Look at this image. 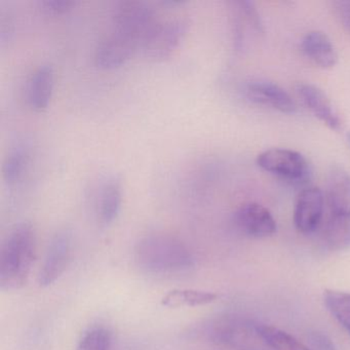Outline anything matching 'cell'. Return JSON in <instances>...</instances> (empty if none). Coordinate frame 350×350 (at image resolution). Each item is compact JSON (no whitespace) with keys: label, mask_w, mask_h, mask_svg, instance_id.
Wrapping results in <instances>:
<instances>
[{"label":"cell","mask_w":350,"mask_h":350,"mask_svg":"<svg viewBox=\"0 0 350 350\" xmlns=\"http://www.w3.org/2000/svg\"><path fill=\"white\" fill-rule=\"evenodd\" d=\"M36 256V237L29 222L18 223L0 247V290H20L25 286Z\"/></svg>","instance_id":"cell-1"},{"label":"cell","mask_w":350,"mask_h":350,"mask_svg":"<svg viewBox=\"0 0 350 350\" xmlns=\"http://www.w3.org/2000/svg\"><path fill=\"white\" fill-rule=\"evenodd\" d=\"M136 260L145 271L155 274L179 273L193 267V257L176 237L154 233L143 237L136 249Z\"/></svg>","instance_id":"cell-2"},{"label":"cell","mask_w":350,"mask_h":350,"mask_svg":"<svg viewBox=\"0 0 350 350\" xmlns=\"http://www.w3.org/2000/svg\"><path fill=\"white\" fill-rule=\"evenodd\" d=\"M258 323L237 315H227L211 325L208 335L229 350H272L260 335Z\"/></svg>","instance_id":"cell-3"},{"label":"cell","mask_w":350,"mask_h":350,"mask_svg":"<svg viewBox=\"0 0 350 350\" xmlns=\"http://www.w3.org/2000/svg\"><path fill=\"white\" fill-rule=\"evenodd\" d=\"M190 22L187 18L159 20L143 42L141 52L151 61H163L172 56L185 38Z\"/></svg>","instance_id":"cell-4"},{"label":"cell","mask_w":350,"mask_h":350,"mask_svg":"<svg viewBox=\"0 0 350 350\" xmlns=\"http://www.w3.org/2000/svg\"><path fill=\"white\" fill-rule=\"evenodd\" d=\"M260 169L292 184H304L310 179L311 167L304 155L286 148H272L257 157Z\"/></svg>","instance_id":"cell-5"},{"label":"cell","mask_w":350,"mask_h":350,"mask_svg":"<svg viewBox=\"0 0 350 350\" xmlns=\"http://www.w3.org/2000/svg\"><path fill=\"white\" fill-rule=\"evenodd\" d=\"M159 20L152 5L138 0L122 1L116 5L112 14L113 27L135 34L143 42Z\"/></svg>","instance_id":"cell-6"},{"label":"cell","mask_w":350,"mask_h":350,"mask_svg":"<svg viewBox=\"0 0 350 350\" xmlns=\"http://www.w3.org/2000/svg\"><path fill=\"white\" fill-rule=\"evenodd\" d=\"M72 249V237L68 229H61L51 239L44 264L38 275L40 286H49L62 276L68 267Z\"/></svg>","instance_id":"cell-7"},{"label":"cell","mask_w":350,"mask_h":350,"mask_svg":"<svg viewBox=\"0 0 350 350\" xmlns=\"http://www.w3.org/2000/svg\"><path fill=\"white\" fill-rule=\"evenodd\" d=\"M138 51H141L139 40L112 29L98 44L94 59L101 68H114L124 64Z\"/></svg>","instance_id":"cell-8"},{"label":"cell","mask_w":350,"mask_h":350,"mask_svg":"<svg viewBox=\"0 0 350 350\" xmlns=\"http://www.w3.org/2000/svg\"><path fill=\"white\" fill-rule=\"evenodd\" d=\"M325 198L319 188L309 187L302 190L294 208V224L303 234L314 232L323 220Z\"/></svg>","instance_id":"cell-9"},{"label":"cell","mask_w":350,"mask_h":350,"mask_svg":"<svg viewBox=\"0 0 350 350\" xmlns=\"http://www.w3.org/2000/svg\"><path fill=\"white\" fill-rule=\"evenodd\" d=\"M243 95L252 103L266 106L282 113L292 114L297 110L293 98L272 81H251L243 87Z\"/></svg>","instance_id":"cell-10"},{"label":"cell","mask_w":350,"mask_h":350,"mask_svg":"<svg viewBox=\"0 0 350 350\" xmlns=\"http://www.w3.org/2000/svg\"><path fill=\"white\" fill-rule=\"evenodd\" d=\"M234 220L243 234L254 239L272 237L278 230L275 219L271 213L257 202L243 204L235 213Z\"/></svg>","instance_id":"cell-11"},{"label":"cell","mask_w":350,"mask_h":350,"mask_svg":"<svg viewBox=\"0 0 350 350\" xmlns=\"http://www.w3.org/2000/svg\"><path fill=\"white\" fill-rule=\"evenodd\" d=\"M297 96L300 98L305 107L333 131L342 129V120L336 111L327 94L312 83H299L295 88Z\"/></svg>","instance_id":"cell-12"},{"label":"cell","mask_w":350,"mask_h":350,"mask_svg":"<svg viewBox=\"0 0 350 350\" xmlns=\"http://www.w3.org/2000/svg\"><path fill=\"white\" fill-rule=\"evenodd\" d=\"M231 14H232L233 42L237 50L245 48L247 44V33H263V24L258 13L255 3L247 0L232 1Z\"/></svg>","instance_id":"cell-13"},{"label":"cell","mask_w":350,"mask_h":350,"mask_svg":"<svg viewBox=\"0 0 350 350\" xmlns=\"http://www.w3.org/2000/svg\"><path fill=\"white\" fill-rule=\"evenodd\" d=\"M329 214L350 215V173L334 165L327 174L325 192Z\"/></svg>","instance_id":"cell-14"},{"label":"cell","mask_w":350,"mask_h":350,"mask_svg":"<svg viewBox=\"0 0 350 350\" xmlns=\"http://www.w3.org/2000/svg\"><path fill=\"white\" fill-rule=\"evenodd\" d=\"M55 72L52 65L42 64L30 75L26 87V99L34 110L46 109L54 91Z\"/></svg>","instance_id":"cell-15"},{"label":"cell","mask_w":350,"mask_h":350,"mask_svg":"<svg viewBox=\"0 0 350 350\" xmlns=\"http://www.w3.org/2000/svg\"><path fill=\"white\" fill-rule=\"evenodd\" d=\"M301 49L309 60L321 68H332L337 64V51L329 36L323 32H308L301 42Z\"/></svg>","instance_id":"cell-16"},{"label":"cell","mask_w":350,"mask_h":350,"mask_svg":"<svg viewBox=\"0 0 350 350\" xmlns=\"http://www.w3.org/2000/svg\"><path fill=\"white\" fill-rule=\"evenodd\" d=\"M323 241L332 251L350 247V215L327 214L323 230Z\"/></svg>","instance_id":"cell-17"},{"label":"cell","mask_w":350,"mask_h":350,"mask_svg":"<svg viewBox=\"0 0 350 350\" xmlns=\"http://www.w3.org/2000/svg\"><path fill=\"white\" fill-rule=\"evenodd\" d=\"M122 204V182L118 178H111L102 188L99 198L100 221L104 225L110 224L118 218Z\"/></svg>","instance_id":"cell-18"},{"label":"cell","mask_w":350,"mask_h":350,"mask_svg":"<svg viewBox=\"0 0 350 350\" xmlns=\"http://www.w3.org/2000/svg\"><path fill=\"white\" fill-rule=\"evenodd\" d=\"M218 298V295L208 291L177 288L172 290L161 299V305L169 308L196 307L210 304Z\"/></svg>","instance_id":"cell-19"},{"label":"cell","mask_w":350,"mask_h":350,"mask_svg":"<svg viewBox=\"0 0 350 350\" xmlns=\"http://www.w3.org/2000/svg\"><path fill=\"white\" fill-rule=\"evenodd\" d=\"M323 303L334 319L350 335V293L325 290L323 293Z\"/></svg>","instance_id":"cell-20"},{"label":"cell","mask_w":350,"mask_h":350,"mask_svg":"<svg viewBox=\"0 0 350 350\" xmlns=\"http://www.w3.org/2000/svg\"><path fill=\"white\" fill-rule=\"evenodd\" d=\"M258 332L272 350H312L278 327L257 325Z\"/></svg>","instance_id":"cell-21"},{"label":"cell","mask_w":350,"mask_h":350,"mask_svg":"<svg viewBox=\"0 0 350 350\" xmlns=\"http://www.w3.org/2000/svg\"><path fill=\"white\" fill-rule=\"evenodd\" d=\"M29 159L28 149L17 145L10 150L3 163V178L8 184H14L22 177Z\"/></svg>","instance_id":"cell-22"},{"label":"cell","mask_w":350,"mask_h":350,"mask_svg":"<svg viewBox=\"0 0 350 350\" xmlns=\"http://www.w3.org/2000/svg\"><path fill=\"white\" fill-rule=\"evenodd\" d=\"M111 333L103 325L90 327L79 340L77 350H110Z\"/></svg>","instance_id":"cell-23"},{"label":"cell","mask_w":350,"mask_h":350,"mask_svg":"<svg viewBox=\"0 0 350 350\" xmlns=\"http://www.w3.org/2000/svg\"><path fill=\"white\" fill-rule=\"evenodd\" d=\"M40 8L49 14H63L70 11L75 5L73 0H40Z\"/></svg>","instance_id":"cell-24"},{"label":"cell","mask_w":350,"mask_h":350,"mask_svg":"<svg viewBox=\"0 0 350 350\" xmlns=\"http://www.w3.org/2000/svg\"><path fill=\"white\" fill-rule=\"evenodd\" d=\"M312 350H336L333 341L321 332H312L308 336Z\"/></svg>","instance_id":"cell-25"},{"label":"cell","mask_w":350,"mask_h":350,"mask_svg":"<svg viewBox=\"0 0 350 350\" xmlns=\"http://www.w3.org/2000/svg\"><path fill=\"white\" fill-rule=\"evenodd\" d=\"M336 14L345 31L350 34V0L335 3Z\"/></svg>","instance_id":"cell-26"},{"label":"cell","mask_w":350,"mask_h":350,"mask_svg":"<svg viewBox=\"0 0 350 350\" xmlns=\"http://www.w3.org/2000/svg\"><path fill=\"white\" fill-rule=\"evenodd\" d=\"M348 138H349V142H350V135H349V137H348Z\"/></svg>","instance_id":"cell-27"}]
</instances>
